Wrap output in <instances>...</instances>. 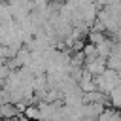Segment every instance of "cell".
<instances>
[{"instance_id": "obj_1", "label": "cell", "mask_w": 121, "mask_h": 121, "mask_svg": "<svg viewBox=\"0 0 121 121\" xmlns=\"http://www.w3.org/2000/svg\"><path fill=\"white\" fill-rule=\"evenodd\" d=\"M119 81H121V79H119V74H117L115 70H112V68H106L104 72H100L98 76H95V85H96V89L102 91L104 95H108Z\"/></svg>"}, {"instance_id": "obj_2", "label": "cell", "mask_w": 121, "mask_h": 121, "mask_svg": "<svg viewBox=\"0 0 121 121\" xmlns=\"http://www.w3.org/2000/svg\"><path fill=\"white\" fill-rule=\"evenodd\" d=\"M85 70L91 76H98L100 72L106 70V60L102 57H93V59H85Z\"/></svg>"}, {"instance_id": "obj_3", "label": "cell", "mask_w": 121, "mask_h": 121, "mask_svg": "<svg viewBox=\"0 0 121 121\" xmlns=\"http://www.w3.org/2000/svg\"><path fill=\"white\" fill-rule=\"evenodd\" d=\"M102 110H104L102 104H95V102H83V104H81V115H83V117L96 119Z\"/></svg>"}, {"instance_id": "obj_4", "label": "cell", "mask_w": 121, "mask_h": 121, "mask_svg": "<svg viewBox=\"0 0 121 121\" xmlns=\"http://www.w3.org/2000/svg\"><path fill=\"white\" fill-rule=\"evenodd\" d=\"M17 113H19V108L13 102L0 104V119H13V117H17Z\"/></svg>"}, {"instance_id": "obj_5", "label": "cell", "mask_w": 121, "mask_h": 121, "mask_svg": "<svg viewBox=\"0 0 121 121\" xmlns=\"http://www.w3.org/2000/svg\"><path fill=\"white\" fill-rule=\"evenodd\" d=\"M112 45H113V42H112V40H108V38L104 36L98 43H95V47H96V55H98V57H102V59H106V57L112 53Z\"/></svg>"}, {"instance_id": "obj_6", "label": "cell", "mask_w": 121, "mask_h": 121, "mask_svg": "<svg viewBox=\"0 0 121 121\" xmlns=\"http://www.w3.org/2000/svg\"><path fill=\"white\" fill-rule=\"evenodd\" d=\"M115 115H117V112L108 108V110H102V112H100V115H98L95 121H113V119H115Z\"/></svg>"}, {"instance_id": "obj_7", "label": "cell", "mask_w": 121, "mask_h": 121, "mask_svg": "<svg viewBox=\"0 0 121 121\" xmlns=\"http://www.w3.org/2000/svg\"><path fill=\"white\" fill-rule=\"evenodd\" d=\"M25 115H26V117H30V119H34V121H38V119H40V113H38V106H30V108H25Z\"/></svg>"}]
</instances>
